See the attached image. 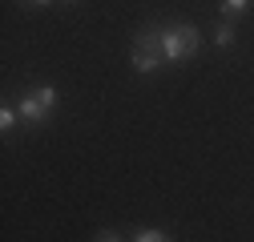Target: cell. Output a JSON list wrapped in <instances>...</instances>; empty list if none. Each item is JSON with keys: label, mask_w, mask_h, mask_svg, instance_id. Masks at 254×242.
Returning a JSON list of instances; mask_svg holds the SVG:
<instances>
[{"label": "cell", "mask_w": 254, "mask_h": 242, "mask_svg": "<svg viewBox=\"0 0 254 242\" xmlns=\"http://www.w3.org/2000/svg\"><path fill=\"white\" fill-rule=\"evenodd\" d=\"M198 45H202V37H198L194 24H170V28H162V53H166L170 65H182V60L198 57Z\"/></svg>", "instance_id": "obj_1"}, {"label": "cell", "mask_w": 254, "mask_h": 242, "mask_svg": "<svg viewBox=\"0 0 254 242\" xmlns=\"http://www.w3.org/2000/svg\"><path fill=\"white\" fill-rule=\"evenodd\" d=\"M129 60H133V69H137V73H157V69L166 65L162 33H157V28H141V33L133 37V53H129Z\"/></svg>", "instance_id": "obj_2"}, {"label": "cell", "mask_w": 254, "mask_h": 242, "mask_svg": "<svg viewBox=\"0 0 254 242\" xmlns=\"http://www.w3.org/2000/svg\"><path fill=\"white\" fill-rule=\"evenodd\" d=\"M53 105H57V89H53V85H37L33 93H24V97H20L16 113H20L24 125H41V121L49 117Z\"/></svg>", "instance_id": "obj_3"}, {"label": "cell", "mask_w": 254, "mask_h": 242, "mask_svg": "<svg viewBox=\"0 0 254 242\" xmlns=\"http://www.w3.org/2000/svg\"><path fill=\"white\" fill-rule=\"evenodd\" d=\"M254 0H222V20H234L238 12H246Z\"/></svg>", "instance_id": "obj_4"}, {"label": "cell", "mask_w": 254, "mask_h": 242, "mask_svg": "<svg viewBox=\"0 0 254 242\" xmlns=\"http://www.w3.org/2000/svg\"><path fill=\"white\" fill-rule=\"evenodd\" d=\"M214 41H218V49H230V45H234V24L222 20V24L214 28Z\"/></svg>", "instance_id": "obj_5"}, {"label": "cell", "mask_w": 254, "mask_h": 242, "mask_svg": "<svg viewBox=\"0 0 254 242\" xmlns=\"http://www.w3.org/2000/svg\"><path fill=\"white\" fill-rule=\"evenodd\" d=\"M133 242H174V238H170L166 230H137Z\"/></svg>", "instance_id": "obj_6"}, {"label": "cell", "mask_w": 254, "mask_h": 242, "mask_svg": "<svg viewBox=\"0 0 254 242\" xmlns=\"http://www.w3.org/2000/svg\"><path fill=\"white\" fill-rule=\"evenodd\" d=\"M16 121H20V113H16L12 105H4V109H0V129H4V133H8L12 125H16Z\"/></svg>", "instance_id": "obj_7"}, {"label": "cell", "mask_w": 254, "mask_h": 242, "mask_svg": "<svg viewBox=\"0 0 254 242\" xmlns=\"http://www.w3.org/2000/svg\"><path fill=\"white\" fill-rule=\"evenodd\" d=\"M97 242H121V234H113V230H101V234H97Z\"/></svg>", "instance_id": "obj_8"}, {"label": "cell", "mask_w": 254, "mask_h": 242, "mask_svg": "<svg viewBox=\"0 0 254 242\" xmlns=\"http://www.w3.org/2000/svg\"><path fill=\"white\" fill-rule=\"evenodd\" d=\"M24 4H33V8H45V4H53V0H24Z\"/></svg>", "instance_id": "obj_9"}, {"label": "cell", "mask_w": 254, "mask_h": 242, "mask_svg": "<svg viewBox=\"0 0 254 242\" xmlns=\"http://www.w3.org/2000/svg\"><path fill=\"white\" fill-rule=\"evenodd\" d=\"M61 4H73V0H61Z\"/></svg>", "instance_id": "obj_10"}]
</instances>
